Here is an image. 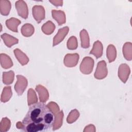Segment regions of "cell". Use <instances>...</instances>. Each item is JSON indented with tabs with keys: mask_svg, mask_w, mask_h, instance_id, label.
I'll list each match as a JSON object with an SVG mask.
<instances>
[{
	"mask_svg": "<svg viewBox=\"0 0 132 132\" xmlns=\"http://www.w3.org/2000/svg\"><path fill=\"white\" fill-rule=\"evenodd\" d=\"M54 114L44 103L30 106L22 121V130L26 132L44 131L53 126Z\"/></svg>",
	"mask_w": 132,
	"mask_h": 132,
	"instance_id": "obj_1",
	"label": "cell"
},
{
	"mask_svg": "<svg viewBox=\"0 0 132 132\" xmlns=\"http://www.w3.org/2000/svg\"><path fill=\"white\" fill-rule=\"evenodd\" d=\"M94 64V61L92 58L90 57H85L83 58L80 63L79 70L84 74H90L93 71Z\"/></svg>",
	"mask_w": 132,
	"mask_h": 132,
	"instance_id": "obj_2",
	"label": "cell"
},
{
	"mask_svg": "<svg viewBox=\"0 0 132 132\" xmlns=\"http://www.w3.org/2000/svg\"><path fill=\"white\" fill-rule=\"evenodd\" d=\"M108 74V70L106 62L105 60H101L97 64L95 72L94 74V77L97 79H103Z\"/></svg>",
	"mask_w": 132,
	"mask_h": 132,
	"instance_id": "obj_3",
	"label": "cell"
},
{
	"mask_svg": "<svg viewBox=\"0 0 132 132\" xmlns=\"http://www.w3.org/2000/svg\"><path fill=\"white\" fill-rule=\"evenodd\" d=\"M17 81L14 85V90L18 95H21L26 89L28 85V81L25 77L23 75H16Z\"/></svg>",
	"mask_w": 132,
	"mask_h": 132,
	"instance_id": "obj_4",
	"label": "cell"
},
{
	"mask_svg": "<svg viewBox=\"0 0 132 132\" xmlns=\"http://www.w3.org/2000/svg\"><path fill=\"white\" fill-rule=\"evenodd\" d=\"M15 8L19 16L24 19L28 18V9L26 2L22 0L18 1L15 3Z\"/></svg>",
	"mask_w": 132,
	"mask_h": 132,
	"instance_id": "obj_5",
	"label": "cell"
},
{
	"mask_svg": "<svg viewBox=\"0 0 132 132\" xmlns=\"http://www.w3.org/2000/svg\"><path fill=\"white\" fill-rule=\"evenodd\" d=\"M32 15L38 23H40L45 17V11L44 7L41 5H35L32 8Z\"/></svg>",
	"mask_w": 132,
	"mask_h": 132,
	"instance_id": "obj_6",
	"label": "cell"
},
{
	"mask_svg": "<svg viewBox=\"0 0 132 132\" xmlns=\"http://www.w3.org/2000/svg\"><path fill=\"white\" fill-rule=\"evenodd\" d=\"M79 58V56L77 53L67 54L63 59L64 64L67 67H74L77 64Z\"/></svg>",
	"mask_w": 132,
	"mask_h": 132,
	"instance_id": "obj_7",
	"label": "cell"
},
{
	"mask_svg": "<svg viewBox=\"0 0 132 132\" xmlns=\"http://www.w3.org/2000/svg\"><path fill=\"white\" fill-rule=\"evenodd\" d=\"M130 73V69L127 64L122 63L120 65L118 69V76L123 83H126L128 79Z\"/></svg>",
	"mask_w": 132,
	"mask_h": 132,
	"instance_id": "obj_8",
	"label": "cell"
},
{
	"mask_svg": "<svg viewBox=\"0 0 132 132\" xmlns=\"http://www.w3.org/2000/svg\"><path fill=\"white\" fill-rule=\"evenodd\" d=\"M69 31V28L68 26H64L59 29L57 33L53 38V46H55L61 42L68 35Z\"/></svg>",
	"mask_w": 132,
	"mask_h": 132,
	"instance_id": "obj_9",
	"label": "cell"
},
{
	"mask_svg": "<svg viewBox=\"0 0 132 132\" xmlns=\"http://www.w3.org/2000/svg\"><path fill=\"white\" fill-rule=\"evenodd\" d=\"M52 15L59 25H62L66 22V17L63 11L60 10H52Z\"/></svg>",
	"mask_w": 132,
	"mask_h": 132,
	"instance_id": "obj_10",
	"label": "cell"
},
{
	"mask_svg": "<svg viewBox=\"0 0 132 132\" xmlns=\"http://www.w3.org/2000/svg\"><path fill=\"white\" fill-rule=\"evenodd\" d=\"M35 89L38 93L40 102L45 103L49 98V93L46 88L41 85H38Z\"/></svg>",
	"mask_w": 132,
	"mask_h": 132,
	"instance_id": "obj_11",
	"label": "cell"
},
{
	"mask_svg": "<svg viewBox=\"0 0 132 132\" xmlns=\"http://www.w3.org/2000/svg\"><path fill=\"white\" fill-rule=\"evenodd\" d=\"M103 52V45L102 42L97 40L93 43V47L89 54L93 55L96 58L98 59L102 57Z\"/></svg>",
	"mask_w": 132,
	"mask_h": 132,
	"instance_id": "obj_12",
	"label": "cell"
},
{
	"mask_svg": "<svg viewBox=\"0 0 132 132\" xmlns=\"http://www.w3.org/2000/svg\"><path fill=\"white\" fill-rule=\"evenodd\" d=\"M13 52L16 58L21 65H25L28 63L29 61V58L21 50L15 48Z\"/></svg>",
	"mask_w": 132,
	"mask_h": 132,
	"instance_id": "obj_13",
	"label": "cell"
},
{
	"mask_svg": "<svg viewBox=\"0 0 132 132\" xmlns=\"http://www.w3.org/2000/svg\"><path fill=\"white\" fill-rule=\"evenodd\" d=\"M21 23V22L18 19L15 18H11L6 21V25L7 27L12 31L18 32V27Z\"/></svg>",
	"mask_w": 132,
	"mask_h": 132,
	"instance_id": "obj_14",
	"label": "cell"
},
{
	"mask_svg": "<svg viewBox=\"0 0 132 132\" xmlns=\"http://www.w3.org/2000/svg\"><path fill=\"white\" fill-rule=\"evenodd\" d=\"M1 37L2 39L3 40L4 43L8 47H11L13 45L18 44L19 42L18 39L7 33L2 34Z\"/></svg>",
	"mask_w": 132,
	"mask_h": 132,
	"instance_id": "obj_15",
	"label": "cell"
},
{
	"mask_svg": "<svg viewBox=\"0 0 132 132\" xmlns=\"http://www.w3.org/2000/svg\"><path fill=\"white\" fill-rule=\"evenodd\" d=\"M0 62L2 67L5 69H9L13 65L11 58L8 55L4 53L1 54Z\"/></svg>",
	"mask_w": 132,
	"mask_h": 132,
	"instance_id": "obj_16",
	"label": "cell"
},
{
	"mask_svg": "<svg viewBox=\"0 0 132 132\" xmlns=\"http://www.w3.org/2000/svg\"><path fill=\"white\" fill-rule=\"evenodd\" d=\"M81 47L84 48H88L90 46V38L87 31L85 29L81 30L79 34Z\"/></svg>",
	"mask_w": 132,
	"mask_h": 132,
	"instance_id": "obj_17",
	"label": "cell"
},
{
	"mask_svg": "<svg viewBox=\"0 0 132 132\" xmlns=\"http://www.w3.org/2000/svg\"><path fill=\"white\" fill-rule=\"evenodd\" d=\"M63 116L64 114L63 111H60L57 114L54 116V119L53 123V130H56L61 127L63 123Z\"/></svg>",
	"mask_w": 132,
	"mask_h": 132,
	"instance_id": "obj_18",
	"label": "cell"
},
{
	"mask_svg": "<svg viewBox=\"0 0 132 132\" xmlns=\"http://www.w3.org/2000/svg\"><path fill=\"white\" fill-rule=\"evenodd\" d=\"M11 5L9 1L1 0L0 1V12L3 15L7 16L9 14Z\"/></svg>",
	"mask_w": 132,
	"mask_h": 132,
	"instance_id": "obj_19",
	"label": "cell"
},
{
	"mask_svg": "<svg viewBox=\"0 0 132 132\" xmlns=\"http://www.w3.org/2000/svg\"><path fill=\"white\" fill-rule=\"evenodd\" d=\"M123 54L124 58L128 61L132 59V43L130 42H126L123 46Z\"/></svg>",
	"mask_w": 132,
	"mask_h": 132,
	"instance_id": "obj_20",
	"label": "cell"
},
{
	"mask_svg": "<svg viewBox=\"0 0 132 132\" xmlns=\"http://www.w3.org/2000/svg\"><path fill=\"white\" fill-rule=\"evenodd\" d=\"M22 35L25 37H29L31 36L35 32V28L34 26L30 23H26L24 24L21 29Z\"/></svg>",
	"mask_w": 132,
	"mask_h": 132,
	"instance_id": "obj_21",
	"label": "cell"
},
{
	"mask_svg": "<svg viewBox=\"0 0 132 132\" xmlns=\"http://www.w3.org/2000/svg\"><path fill=\"white\" fill-rule=\"evenodd\" d=\"M106 56L110 63L116 60L117 57V50L113 44H109L106 50Z\"/></svg>",
	"mask_w": 132,
	"mask_h": 132,
	"instance_id": "obj_22",
	"label": "cell"
},
{
	"mask_svg": "<svg viewBox=\"0 0 132 132\" xmlns=\"http://www.w3.org/2000/svg\"><path fill=\"white\" fill-rule=\"evenodd\" d=\"M55 28L56 26L55 24L52 21H48L42 25L41 27V30L44 34L50 35L53 33Z\"/></svg>",
	"mask_w": 132,
	"mask_h": 132,
	"instance_id": "obj_23",
	"label": "cell"
},
{
	"mask_svg": "<svg viewBox=\"0 0 132 132\" xmlns=\"http://www.w3.org/2000/svg\"><path fill=\"white\" fill-rule=\"evenodd\" d=\"M12 95V92L10 86H6L4 88L1 97V101L3 103L7 102Z\"/></svg>",
	"mask_w": 132,
	"mask_h": 132,
	"instance_id": "obj_24",
	"label": "cell"
},
{
	"mask_svg": "<svg viewBox=\"0 0 132 132\" xmlns=\"http://www.w3.org/2000/svg\"><path fill=\"white\" fill-rule=\"evenodd\" d=\"M14 73L12 71L3 73V82L5 85H9L11 84L14 80Z\"/></svg>",
	"mask_w": 132,
	"mask_h": 132,
	"instance_id": "obj_25",
	"label": "cell"
},
{
	"mask_svg": "<svg viewBox=\"0 0 132 132\" xmlns=\"http://www.w3.org/2000/svg\"><path fill=\"white\" fill-rule=\"evenodd\" d=\"M38 102V97L37 94L32 88L29 89L27 92V103L28 106H30Z\"/></svg>",
	"mask_w": 132,
	"mask_h": 132,
	"instance_id": "obj_26",
	"label": "cell"
},
{
	"mask_svg": "<svg viewBox=\"0 0 132 132\" xmlns=\"http://www.w3.org/2000/svg\"><path fill=\"white\" fill-rule=\"evenodd\" d=\"M79 117V111L76 109L72 110L68 114L67 118V122L69 124H72L75 122Z\"/></svg>",
	"mask_w": 132,
	"mask_h": 132,
	"instance_id": "obj_27",
	"label": "cell"
},
{
	"mask_svg": "<svg viewBox=\"0 0 132 132\" xmlns=\"http://www.w3.org/2000/svg\"><path fill=\"white\" fill-rule=\"evenodd\" d=\"M11 126L10 120L7 117L2 118L0 123V131L6 132L8 131Z\"/></svg>",
	"mask_w": 132,
	"mask_h": 132,
	"instance_id": "obj_28",
	"label": "cell"
},
{
	"mask_svg": "<svg viewBox=\"0 0 132 132\" xmlns=\"http://www.w3.org/2000/svg\"><path fill=\"white\" fill-rule=\"evenodd\" d=\"M67 48L70 50H75L77 48L78 42L75 36H72L69 38L67 43Z\"/></svg>",
	"mask_w": 132,
	"mask_h": 132,
	"instance_id": "obj_29",
	"label": "cell"
},
{
	"mask_svg": "<svg viewBox=\"0 0 132 132\" xmlns=\"http://www.w3.org/2000/svg\"><path fill=\"white\" fill-rule=\"evenodd\" d=\"M47 107L53 113L54 116L57 114L60 111V108L58 104L54 102H50L47 105Z\"/></svg>",
	"mask_w": 132,
	"mask_h": 132,
	"instance_id": "obj_30",
	"label": "cell"
},
{
	"mask_svg": "<svg viewBox=\"0 0 132 132\" xmlns=\"http://www.w3.org/2000/svg\"><path fill=\"white\" fill-rule=\"evenodd\" d=\"M95 127L93 124H90L87 126H86L84 129V132H87V131H91V132H94L95 131Z\"/></svg>",
	"mask_w": 132,
	"mask_h": 132,
	"instance_id": "obj_31",
	"label": "cell"
},
{
	"mask_svg": "<svg viewBox=\"0 0 132 132\" xmlns=\"http://www.w3.org/2000/svg\"><path fill=\"white\" fill-rule=\"evenodd\" d=\"M50 3H51L53 5L58 7V6H62L63 5V1L61 0H53V1H49Z\"/></svg>",
	"mask_w": 132,
	"mask_h": 132,
	"instance_id": "obj_32",
	"label": "cell"
},
{
	"mask_svg": "<svg viewBox=\"0 0 132 132\" xmlns=\"http://www.w3.org/2000/svg\"><path fill=\"white\" fill-rule=\"evenodd\" d=\"M16 126L17 128L22 129V128H23V123H22V122H20V121L18 122L16 124Z\"/></svg>",
	"mask_w": 132,
	"mask_h": 132,
	"instance_id": "obj_33",
	"label": "cell"
}]
</instances>
